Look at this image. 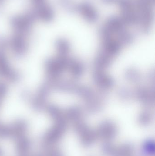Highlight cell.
I'll use <instances>...</instances> for the list:
<instances>
[{
    "label": "cell",
    "mask_w": 155,
    "mask_h": 156,
    "mask_svg": "<svg viewBox=\"0 0 155 156\" xmlns=\"http://www.w3.org/2000/svg\"><path fill=\"white\" fill-rule=\"evenodd\" d=\"M31 2L35 17L45 22L51 20L52 17V12L46 0H31Z\"/></svg>",
    "instance_id": "3957f363"
},
{
    "label": "cell",
    "mask_w": 155,
    "mask_h": 156,
    "mask_svg": "<svg viewBox=\"0 0 155 156\" xmlns=\"http://www.w3.org/2000/svg\"><path fill=\"white\" fill-rule=\"evenodd\" d=\"M4 47L3 44H0V76L12 81H16L19 79V74L8 63Z\"/></svg>",
    "instance_id": "7a4b0ae2"
},
{
    "label": "cell",
    "mask_w": 155,
    "mask_h": 156,
    "mask_svg": "<svg viewBox=\"0 0 155 156\" xmlns=\"http://www.w3.org/2000/svg\"><path fill=\"white\" fill-rule=\"evenodd\" d=\"M4 0H0V4H2V3L3 2H4Z\"/></svg>",
    "instance_id": "5b68a950"
},
{
    "label": "cell",
    "mask_w": 155,
    "mask_h": 156,
    "mask_svg": "<svg viewBox=\"0 0 155 156\" xmlns=\"http://www.w3.org/2000/svg\"><path fill=\"white\" fill-rule=\"evenodd\" d=\"M35 16L29 15L17 16L12 19V26L14 30V34L27 37L29 34Z\"/></svg>",
    "instance_id": "6da1fadb"
},
{
    "label": "cell",
    "mask_w": 155,
    "mask_h": 156,
    "mask_svg": "<svg viewBox=\"0 0 155 156\" xmlns=\"http://www.w3.org/2000/svg\"><path fill=\"white\" fill-rule=\"evenodd\" d=\"M7 92V87L5 84L0 83V107L3 101Z\"/></svg>",
    "instance_id": "277c9868"
}]
</instances>
